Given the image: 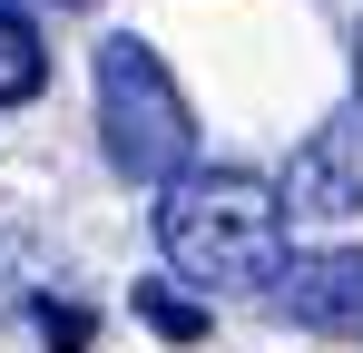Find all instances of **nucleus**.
<instances>
[{
	"mask_svg": "<svg viewBox=\"0 0 363 353\" xmlns=\"http://www.w3.org/2000/svg\"><path fill=\"white\" fill-rule=\"evenodd\" d=\"M157 255L186 285H226V294H275L285 255V196L255 167H186L177 186H157Z\"/></svg>",
	"mask_w": 363,
	"mask_h": 353,
	"instance_id": "nucleus-1",
	"label": "nucleus"
},
{
	"mask_svg": "<svg viewBox=\"0 0 363 353\" xmlns=\"http://www.w3.org/2000/svg\"><path fill=\"white\" fill-rule=\"evenodd\" d=\"M89 79H99V147H108V167L128 186H177L186 147H196V118H186L167 59L147 50L138 30H118V40H99Z\"/></svg>",
	"mask_w": 363,
	"mask_h": 353,
	"instance_id": "nucleus-2",
	"label": "nucleus"
},
{
	"mask_svg": "<svg viewBox=\"0 0 363 353\" xmlns=\"http://www.w3.org/2000/svg\"><path fill=\"white\" fill-rule=\"evenodd\" d=\"M275 196H285V216H363V108L324 118L295 147V167H285Z\"/></svg>",
	"mask_w": 363,
	"mask_h": 353,
	"instance_id": "nucleus-3",
	"label": "nucleus"
},
{
	"mask_svg": "<svg viewBox=\"0 0 363 353\" xmlns=\"http://www.w3.org/2000/svg\"><path fill=\"white\" fill-rule=\"evenodd\" d=\"M275 304L295 314L304 334H354V344H363V245L295 255V265L275 275Z\"/></svg>",
	"mask_w": 363,
	"mask_h": 353,
	"instance_id": "nucleus-4",
	"label": "nucleus"
},
{
	"mask_svg": "<svg viewBox=\"0 0 363 353\" xmlns=\"http://www.w3.org/2000/svg\"><path fill=\"white\" fill-rule=\"evenodd\" d=\"M40 89H50V50H40V20H30L20 0H0V108L40 99Z\"/></svg>",
	"mask_w": 363,
	"mask_h": 353,
	"instance_id": "nucleus-5",
	"label": "nucleus"
},
{
	"mask_svg": "<svg viewBox=\"0 0 363 353\" xmlns=\"http://www.w3.org/2000/svg\"><path fill=\"white\" fill-rule=\"evenodd\" d=\"M138 324L167 334V344H196V334H206V304H186L177 285H138Z\"/></svg>",
	"mask_w": 363,
	"mask_h": 353,
	"instance_id": "nucleus-6",
	"label": "nucleus"
},
{
	"mask_svg": "<svg viewBox=\"0 0 363 353\" xmlns=\"http://www.w3.org/2000/svg\"><path fill=\"white\" fill-rule=\"evenodd\" d=\"M40 324H50V344H60V353L89 334V314H69V304H40Z\"/></svg>",
	"mask_w": 363,
	"mask_h": 353,
	"instance_id": "nucleus-7",
	"label": "nucleus"
},
{
	"mask_svg": "<svg viewBox=\"0 0 363 353\" xmlns=\"http://www.w3.org/2000/svg\"><path fill=\"white\" fill-rule=\"evenodd\" d=\"M354 99H363V30H354Z\"/></svg>",
	"mask_w": 363,
	"mask_h": 353,
	"instance_id": "nucleus-8",
	"label": "nucleus"
},
{
	"mask_svg": "<svg viewBox=\"0 0 363 353\" xmlns=\"http://www.w3.org/2000/svg\"><path fill=\"white\" fill-rule=\"evenodd\" d=\"M60 10H89V0H60Z\"/></svg>",
	"mask_w": 363,
	"mask_h": 353,
	"instance_id": "nucleus-9",
	"label": "nucleus"
}]
</instances>
